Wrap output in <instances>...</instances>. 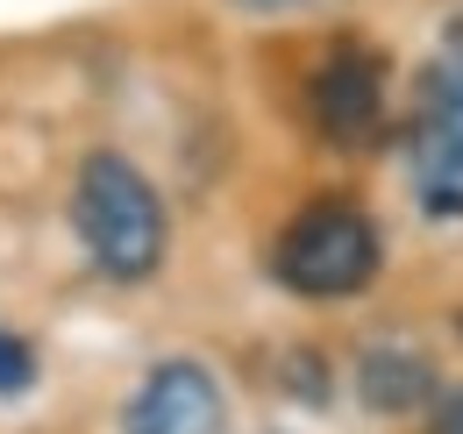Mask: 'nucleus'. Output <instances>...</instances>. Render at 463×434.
<instances>
[{"label": "nucleus", "mask_w": 463, "mask_h": 434, "mask_svg": "<svg viewBox=\"0 0 463 434\" xmlns=\"http://www.w3.org/2000/svg\"><path fill=\"white\" fill-rule=\"evenodd\" d=\"M71 228L86 242V257L108 278L136 285L165 264V242H172V214H165V193L121 157V150H93L71 178Z\"/></svg>", "instance_id": "1"}, {"label": "nucleus", "mask_w": 463, "mask_h": 434, "mask_svg": "<svg viewBox=\"0 0 463 434\" xmlns=\"http://www.w3.org/2000/svg\"><path fill=\"white\" fill-rule=\"evenodd\" d=\"M385 264V235L356 200H314L279 228L271 242V278L299 299H349Z\"/></svg>", "instance_id": "2"}, {"label": "nucleus", "mask_w": 463, "mask_h": 434, "mask_svg": "<svg viewBox=\"0 0 463 434\" xmlns=\"http://www.w3.org/2000/svg\"><path fill=\"white\" fill-rule=\"evenodd\" d=\"M307 114H314V128H321V143H335V150H371L378 136H385V64L378 51H328L314 64V79H307Z\"/></svg>", "instance_id": "3"}, {"label": "nucleus", "mask_w": 463, "mask_h": 434, "mask_svg": "<svg viewBox=\"0 0 463 434\" xmlns=\"http://www.w3.org/2000/svg\"><path fill=\"white\" fill-rule=\"evenodd\" d=\"M406 150L420 200L463 193V57H435L413 86V121H406Z\"/></svg>", "instance_id": "4"}, {"label": "nucleus", "mask_w": 463, "mask_h": 434, "mask_svg": "<svg viewBox=\"0 0 463 434\" xmlns=\"http://www.w3.org/2000/svg\"><path fill=\"white\" fill-rule=\"evenodd\" d=\"M229 428V399L207 363L172 356L136 384V399L121 406V434H222Z\"/></svg>", "instance_id": "5"}, {"label": "nucleus", "mask_w": 463, "mask_h": 434, "mask_svg": "<svg viewBox=\"0 0 463 434\" xmlns=\"http://www.w3.org/2000/svg\"><path fill=\"white\" fill-rule=\"evenodd\" d=\"M356 399H364L371 413H420V406L442 399V384H435V363H428L420 349L371 342V349L356 356Z\"/></svg>", "instance_id": "6"}, {"label": "nucleus", "mask_w": 463, "mask_h": 434, "mask_svg": "<svg viewBox=\"0 0 463 434\" xmlns=\"http://www.w3.org/2000/svg\"><path fill=\"white\" fill-rule=\"evenodd\" d=\"M36 384V349L14 335V327H0V399H14V392H29Z\"/></svg>", "instance_id": "7"}, {"label": "nucleus", "mask_w": 463, "mask_h": 434, "mask_svg": "<svg viewBox=\"0 0 463 434\" xmlns=\"http://www.w3.org/2000/svg\"><path fill=\"white\" fill-rule=\"evenodd\" d=\"M428 434H463V384L435 399V413H428Z\"/></svg>", "instance_id": "8"}, {"label": "nucleus", "mask_w": 463, "mask_h": 434, "mask_svg": "<svg viewBox=\"0 0 463 434\" xmlns=\"http://www.w3.org/2000/svg\"><path fill=\"white\" fill-rule=\"evenodd\" d=\"M235 7H250V14H279V7H299V0H235Z\"/></svg>", "instance_id": "9"}, {"label": "nucleus", "mask_w": 463, "mask_h": 434, "mask_svg": "<svg viewBox=\"0 0 463 434\" xmlns=\"http://www.w3.org/2000/svg\"><path fill=\"white\" fill-rule=\"evenodd\" d=\"M449 57H463V14L449 22Z\"/></svg>", "instance_id": "10"}]
</instances>
